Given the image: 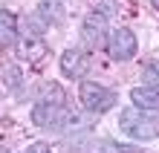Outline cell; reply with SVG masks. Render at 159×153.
I'll return each instance as SVG.
<instances>
[{
    "instance_id": "obj_3",
    "label": "cell",
    "mask_w": 159,
    "mask_h": 153,
    "mask_svg": "<svg viewBox=\"0 0 159 153\" xmlns=\"http://www.w3.org/2000/svg\"><path fill=\"white\" fill-rule=\"evenodd\" d=\"M32 121L38 124V127H70V124H75V116L64 107L61 101H38L32 107Z\"/></svg>"
},
{
    "instance_id": "obj_5",
    "label": "cell",
    "mask_w": 159,
    "mask_h": 153,
    "mask_svg": "<svg viewBox=\"0 0 159 153\" xmlns=\"http://www.w3.org/2000/svg\"><path fill=\"white\" fill-rule=\"evenodd\" d=\"M107 35H110V29H107V15L93 9V12L84 17V23H81V38L90 46H98L101 41H107Z\"/></svg>"
},
{
    "instance_id": "obj_9",
    "label": "cell",
    "mask_w": 159,
    "mask_h": 153,
    "mask_svg": "<svg viewBox=\"0 0 159 153\" xmlns=\"http://www.w3.org/2000/svg\"><path fill=\"white\" fill-rule=\"evenodd\" d=\"M20 29H17V17L9 9H0V46H15Z\"/></svg>"
},
{
    "instance_id": "obj_13",
    "label": "cell",
    "mask_w": 159,
    "mask_h": 153,
    "mask_svg": "<svg viewBox=\"0 0 159 153\" xmlns=\"http://www.w3.org/2000/svg\"><path fill=\"white\" fill-rule=\"evenodd\" d=\"M104 153H139V150L127 145H116V142H104Z\"/></svg>"
},
{
    "instance_id": "obj_14",
    "label": "cell",
    "mask_w": 159,
    "mask_h": 153,
    "mask_svg": "<svg viewBox=\"0 0 159 153\" xmlns=\"http://www.w3.org/2000/svg\"><path fill=\"white\" fill-rule=\"evenodd\" d=\"M23 153H49V145H46V142H32Z\"/></svg>"
},
{
    "instance_id": "obj_7",
    "label": "cell",
    "mask_w": 159,
    "mask_h": 153,
    "mask_svg": "<svg viewBox=\"0 0 159 153\" xmlns=\"http://www.w3.org/2000/svg\"><path fill=\"white\" fill-rule=\"evenodd\" d=\"M46 55H49V46H46V41L43 38H26V41L20 43V58L26 61V64H32V66H41L43 61H46Z\"/></svg>"
},
{
    "instance_id": "obj_8",
    "label": "cell",
    "mask_w": 159,
    "mask_h": 153,
    "mask_svg": "<svg viewBox=\"0 0 159 153\" xmlns=\"http://www.w3.org/2000/svg\"><path fill=\"white\" fill-rule=\"evenodd\" d=\"M130 101H133V107L145 113H159V87H133Z\"/></svg>"
},
{
    "instance_id": "obj_10",
    "label": "cell",
    "mask_w": 159,
    "mask_h": 153,
    "mask_svg": "<svg viewBox=\"0 0 159 153\" xmlns=\"http://www.w3.org/2000/svg\"><path fill=\"white\" fill-rule=\"evenodd\" d=\"M41 15H43V20L46 23H61L64 20V9H61V3L58 0H41Z\"/></svg>"
},
{
    "instance_id": "obj_2",
    "label": "cell",
    "mask_w": 159,
    "mask_h": 153,
    "mask_svg": "<svg viewBox=\"0 0 159 153\" xmlns=\"http://www.w3.org/2000/svg\"><path fill=\"white\" fill-rule=\"evenodd\" d=\"M78 98H81V104H84V110L93 113V116H101V113L113 110L116 104H119V95H116L113 90H107V87H101V84H96V81H81Z\"/></svg>"
},
{
    "instance_id": "obj_12",
    "label": "cell",
    "mask_w": 159,
    "mask_h": 153,
    "mask_svg": "<svg viewBox=\"0 0 159 153\" xmlns=\"http://www.w3.org/2000/svg\"><path fill=\"white\" fill-rule=\"evenodd\" d=\"M3 78L9 81V84H6L9 90H17V87H20V70H17V66H12V64L3 66Z\"/></svg>"
},
{
    "instance_id": "obj_6",
    "label": "cell",
    "mask_w": 159,
    "mask_h": 153,
    "mask_svg": "<svg viewBox=\"0 0 159 153\" xmlns=\"http://www.w3.org/2000/svg\"><path fill=\"white\" fill-rule=\"evenodd\" d=\"M61 72L67 75V78H75V81H81L84 75H87V70H90V64H87V55H84L81 49H67L61 55Z\"/></svg>"
},
{
    "instance_id": "obj_11",
    "label": "cell",
    "mask_w": 159,
    "mask_h": 153,
    "mask_svg": "<svg viewBox=\"0 0 159 153\" xmlns=\"http://www.w3.org/2000/svg\"><path fill=\"white\" fill-rule=\"evenodd\" d=\"M142 87H159V61H148L142 66Z\"/></svg>"
},
{
    "instance_id": "obj_4",
    "label": "cell",
    "mask_w": 159,
    "mask_h": 153,
    "mask_svg": "<svg viewBox=\"0 0 159 153\" xmlns=\"http://www.w3.org/2000/svg\"><path fill=\"white\" fill-rule=\"evenodd\" d=\"M139 49V41L133 29H127V26H119V29H113L107 35V52L113 61H130Z\"/></svg>"
},
{
    "instance_id": "obj_1",
    "label": "cell",
    "mask_w": 159,
    "mask_h": 153,
    "mask_svg": "<svg viewBox=\"0 0 159 153\" xmlns=\"http://www.w3.org/2000/svg\"><path fill=\"white\" fill-rule=\"evenodd\" d=\"M119 130L136 142H151L159 136V121L153 119V113H145L139 107H125L119 113Z\"/></svg>"
},
{
    "instance_id": "obj_15",
    "label": "cell",
    "mask_w": 159,
    "mask_h": 153,
    "mask_svg": "<svg viewBox=\"0 0 159 153\" xmlns=\"http://www.w3.org/2000/svg\"><path fill=\"white\" fill-rule=\"evenodd\" d=\"M151 6H153V9H156V12H159V0H151Z\"/></svg>"
},
{
    "instance_id": "obj_16",
    "label": "cell",
    "mask_w": 159,
    "mask_h": 153,
    "mask_svg": "<svg viewBox=\"0 0 159 153\" xmlns=\"http://www.w3.org/2000/svg\"><path fill=\"white\" fill-rule=\"evenodd\" d=\"M0 153H6V150H3V147H0Z\"/></svg>"
}]
</instances>
